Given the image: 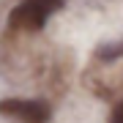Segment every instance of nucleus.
<instances>
[{
    "instance_id": "nucleus-2",
    "label": "nucleus",
    "mask_w": 123,
    "mask_h": 123,
    "mask_svg": "<svg viewBox=\"0 0 123 123\" xmlns=\"http://www.w3.org/2000/svg\"><path fill=\"white\" fill-rule=\"evenodd\" d=\"M0 112L22 123H47L49 118V107L44 101H33V98H6L0 101Z\"/></svg>"
},
{
    "instance_id": "nucleus-1",
    "label": "nucleus",
    "mask_w": 123,
    "mask_h": 123,
    "mask_svg": "<svg viewBox=\"0 0 123 123\" xmlns=\"http://www.w3.org/2000/svg\"><path fill=\"white\" fill-rule=\"evenodd\" d=\"M63 6V0H22L11 11V27L22 30H38L47 25V19Z\"/></svg>"
},
{
    "instance_id": "nucleus-3",
    "label": "nucleus",
    "mask_w": 123,
    "mask_h": 123,
    "mask_svg": "<svg viewBox=\"0 0 123 123\" xmlns=\"http://www.w3.org/2000/svg\"><path fill=\"white\" fill-rule=\"evenodd\" d=\"M112 123H123V101H120V107H118L115 115H112Z\"/></svg>"
}]
</instances>
